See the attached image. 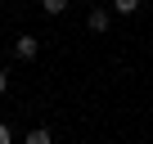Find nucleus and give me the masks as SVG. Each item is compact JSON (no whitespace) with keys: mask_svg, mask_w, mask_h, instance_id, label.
<instances>
[{"mask_svg":"<svg viewBox=\"0 0 153 144\" xmlns=\"http://www.w3.org/2000/svg\"><path fill=\"white\" fill-rule=\"evenodd\" d=\"M14 54H18V59H36V54H41V41H36V36H27V32H23V36H18V41H14Z\"/></svg>","mask_w":153,"mask_h":144,"instance_id":"obj_1","label":"nucleus"},{"mask_svg":"<svg viewBox=\"0 0 153 144\" xmlns=\"http://www.w3.org/2000/svg\"><path fill=\"white\" fill-rule=\"evenodd\" d=\"M86 23H90V32H108V27H113V14H108V9H90Z\"/></svg>","mask_w":153,"mask_h":144,"instance_id":"obj_2","label":"nucleus"},{"mask_svg":"<svg viewBox=\"0 0 153 144\" xmlns=\"http://www.w3.org/2000/svg\"><path fill=\"white\" fill-rule=\"evenodd\" d=\"M23 144H54V140H50V131H45V126H36V131H27V140H23Z\"/></svg>","mask_w":153,"mask_h":144,"instance_id":"obj_3","label":"nucleus"},{"mask_svg":"<svg viewBox=\"0 0 153 144\" xmlns=\"http://www.w3.org/2000/svg\"><path fill=\"white\" fill-rule=\"evenodd\" d=\"M113 9H117V14H135V9H140V0H113Z\"/></svg>","mask_w":153,"mask_h":144,"instance_id":"obj_4","label":"nucleus"},{"mask_svg":"<svg viewBox=\"0 0 153 144\" xmlns=\"http://www.w3.org/2000/svg\"><path fill=\"white\" fill-rule=\"evenodd\" d=\"M41 5H45V14H63V9H68V0H41Z\"/></svg>","mask_w":153,"mask_h":144,"instance_id":"obj_5","label":"nucleus"},{"mask_svg":"<svg viewBox=\"0 0 153 144\" xmlns=\"http://www.w3.org/2000/svg\"><path fill=\"white\" fill-rule=\"evenodd\" d=\"M0 144H14V135H9V126L0 122Z\"/></svg>","mask_w":153,"mask_h":144,"instance_id":"obj_6","label":"nucleus"},{"mask_svg":"<svg viewBox=\"0 0 153 144\" xmlns=\"http://www.w3.org/2000/svg\"><path fill=\"white\" fill-rule=\"evenodd\" d=\"M5 90H9V77H5V72H0V95H5Z\"/></svg>","mask_w":153,"mask_h":144,"instance_id":"obj_7","label":"nucleus"}]
</instances>
